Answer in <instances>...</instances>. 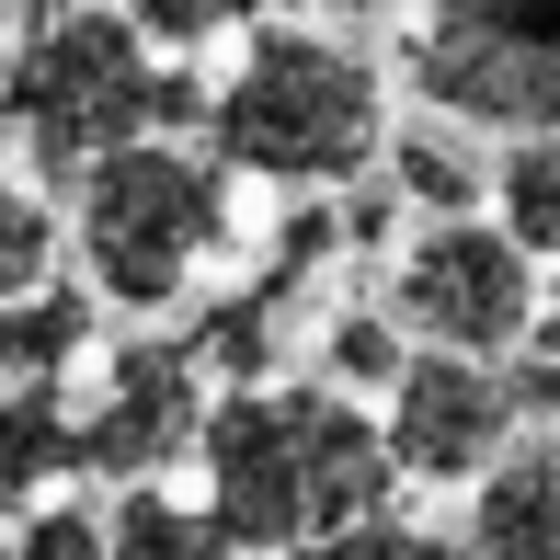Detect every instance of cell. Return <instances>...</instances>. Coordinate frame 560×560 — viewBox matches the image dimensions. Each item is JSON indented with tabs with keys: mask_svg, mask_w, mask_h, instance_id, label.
Here are the masks:
<instances>
[{
	"mask_svg": "<svg viewBox=\"0 0 560 560\" xmlns=\"http://www.w3.org/2000/svg\"><path fill=\"white\" fill-rule=\"evenodd\" d=\"M195 469H207V515L229 538L287 560L354 515H389L400 457H389V423H366V400L332 389V377H287V389L252 377L207 412Z\"/></svg>",
	"mask_w": 560,
	"mask_h": 560,
	"instance_id": "1",
	"label": "cell"
},
{
	"mask_svg": "<svg viewBox=\"0 0 560 560\" xmlns=\"http://www.w3.org/2000/svg\"><path fill=\"white\" fill-rule=\"evenodd\" d=\"M207 138L252 184H354L389 149V92L343 35L287 23V35H252L241 69L207 92Z\"/></svg>",
	"mask_w": 560,
	"mask_h": 560,
	"instance_id": "2",
	"label": "cell"
},
{
	"mask_svg": "<svg viewBox=\"0 0 560 560\" xmlns=\"http://www.w3.org/2000/svg\"><path fill=\"white\" fill-rule=\"evenodd\" d=\"M229 241V161L184 138H138L115 161L81 172V218H69V252H81V287L104 310H172V298L207 275V252Z\"/></svg>",
	"mask_w": 560,
	"mask_h": 560,
	"instance_id": "3",
	"label": "cell"
},
{
	"mask_svg": "<svg viewBox=\"0 0 560 560\" xmlns=\"http://www.w3.org/2000/svg\"><path fill=\"white\" fill-rule=\"evenodd\" d=\"M161 104H172V69L149 58L138 12H92V0H58V12L23 35L12 58V138L46 184H81L92 161L161 138Z\"/></svg>",
	"mask_w": 560,
	"mask_h": 560,
	"instance_id": "4",
	"label": "cell"
},
{
	"mask_svg": "<svg viewBox=\"0 0 560 560\" xmlns=\"http://www.w3.org/2000/svg\"><path fill=\"white\" fill-rule=\"evenodd\" d=\"M412 92L492 138H560V0H423Z\"/></svg>",
	"mask_w": 560,
	"mask_h": 560,
	"instance_id": "5",
	"label": "cell"
},
{
	"mask_svg": "<svg viewBox=\"0 0 560 560\" xmlns=\"http://www.w3.org/2000/svg\"><path fill=\"white\" fill-rule=\"evenodd\" d=\"M389 320L435 354H515L538 343V252L503 218H423L389 264Z\"/></svg>",
	"mask_w": 560,
	"mask_h": 560,
	"instance_id": "6",
	"label": "cell"
},
{
	"mask_svg": "<svg viewBox=\"0 0 560 560\" xmlns=\"http://www.w3.org/2000/svg\"><path fill=\"white\" fill-rule=\"evenodd\" d=\"M207 354L195 343H115L104 354V377H92V400H81V469H104V480H161V469H184L195 446H207Z\"/></svg>",
	"mask_w": 560,
	"mask_h": 560,
	"instance_id": "7",
	"label": "cell"
},
{
	"mask_svg": "<svg viewBox=\"0 0 560 560\" xmlns=\"http://www.w3.org/2000/svg\"><path fill=\"white\" fill-rule=\"evenodd\" d=\"M515 423H526V400H515L503 354H435L423 343L389 389V457H400V480H435V492L480 480L515 446Z\"/></svg>",
	"mask_w": 560,
	"mask_h": 560,
	"instance_id": "8",
	"label": "cell"
},
{
	"mask_svg": "<svg viewBox=\"0 0 560 560\" xmlns=\"http://www.w3.org/2000/svg\"><path fill=\"white\" fill-rule=\"evenodd\" d=\"M469 560H560V435L503 446L469 480Z\"/></svg>",
	"mask_w": 560,
	"mask_h": 560,
	"instance_id": "9",
	"label": "cell"
},
{
	"mask_svg": "<svg viewBox=\"0 0 560 560\" xmlns=\"http://www.w3.org/2000/svg\"><path fill=\"white\" fill-rule=\"evenodd\" d=\"M69 469H81V412H69V389L0 377V526H23Z\"/></svg>",
	"mask_w": 560,
	"mask_h": 560,
	"instance_id": "10",
	"label": "cell"
},
{
	"mask_svg": "<svg viewBox=\"0 0 560 560\" xmlns=\"http://www.w3.org/2000/svg\"><path fill=\"white\" fill-rule=\"evenodd\" d=\"M92 320H104V298L46 275L35 298L0 310V377H46V389H69V377L92 366Z\"/></svg>",
	"mask_w": 560,
	"mask_h": 560,
	"instance_id": "11",
	"label": "cell"
},
{
	"mask_svg": "<svg viewBox=\"0 0 560 560\" xmlns=\"http://www.w3.org/2000/svg\"><path fill=\"white\" fill-rule=\"evenodd\" d=\"M389 184H400V207H423V218H469L480 195H492V172L469 161L457 115H435V126H412V138H389Z\"/></svg>",
	"mask_w": 560,
	"mask_h": 560,
	"instance_id": "12",
	"label": "cell"
},
{
	"mask_svg": "<svg viewBox=\"0 0 560 560\" xmlns=\"http://www.w3.org/2000/svg\"><path fill=\"white\" fill-rule=\"evenodd\" d=\"M115 560H241V538L207 515V503L161 492V480H138V492L115 503Z\"/></svg>",
	"mask_w": 560,
	"mask_h": 560,
	"instance_id": "13",
	"label": "cell"
},
{
	"mask_svg": "<svg viewBox=\"0 0 560 560\" xmlns=\"http://www.w3.org/2000/svg\"><path fill=\"white\" fill-rule=\"evenodd\" d=\"M492 207H503V229H515L538 264H560V138H515V149H503Z\"/></svg>",
	"mask_w": 560,
	"mask_h": 560,
	"instance_id": "14",
	"label": "cell"
},
{
	"mask_svg": "<svg viewBox=\"0 0 560 560\" xmlns=\"http://www.w3.org/2000/svg\"><path fill=\"white\" fill-rule=\"evenodd\" d=\"M412 332H400L389 310H343L332 332H320V366H332V389H400V366H412Z\"/></svg>",
	"mask_w": 560,
	"mask_h": 560,
	"instance_id": "15",
	"label": "cell"
},
{
	"mask_svg": "<svg viewBox=\"0 0 560 560\" xmlns=\"http://www.w3.org/2000/svg\"><path fill=\"white\" fill-rule=\"evenodd\" d=\"M46 275H58V207H46L35 184H12V172H0V310H12V298H35Z\"/></svg>",
	"mask_w": 560,
	"mask_h": 560,
	"instance_id": "16",
	"label": "cell"
},
{
	"mask_svg": "<svg viewBox=\"0 0 560 560\" xmlns=\"http://www.w3.org/2000/svg\"><path fill=\"white\" fill-rule=\"evenodd\" d=\"M12 560H115V515L81 492H46L35 515L12 526Z\"/></svg>",
	"mask_w": 560,
	"mask_h": 560,
	"instance_id": "17",
	"label": "cell"
},
{
	"mask_svg": "<svg viewBox=\"0 0 560 560\" xmlns=\"http://www.w3.org/2000/svg\"><path fill=\"white\" fill-rule=\"evenodd\" d=\"M126 12H138L149 46H218V35L252 23V0H126Z\"/></svg>",
	"mask_w": 560,
	"mask_h": 560,
	"instance_id": "18",
	"label": "cell"
},
{
	"mask_svg": "<svg viewBox=\"0 0 560 560\" xmlns=\"http://www.w3.org/2000/svg\"><path fill=\"white\" fill-rule=\"evenodd\" d=\"M287 560H446V549L423 538V526H400V515H354V526H332V538H310Z\"/></svg>",
	"mask_w": 560,
	"mask_h": 560,
	"instance_id": "19",
	"label": "cell"
},
{
	"mask_svg": "<svg viewBox=\"0 0 560 560\" xmlns=\"http://www.w3.org/2000/svg\"><path fill=\"white\" fill-rule=\"evenodd\" d=\"M310 12H389V0H310Z\"/></svg>",
	"mask_w": 560,
	"mask_h": 560,
	"instance_id": "20",
	"label": "cell"
},
{
	"mask_svg": "<svg viewBox=\"0 0 560 560\" xmlns=\"http://www.w3.org/2000/svg\"><path fill=\"white\" fill-rule=\"evenodd\" d=\"M0 115H12V58H0Z\"/></svg>",
	"mask_w": 560,
	"mask_h": 560,
	"instance_id": "21",
	"label": "cell"
}]
</instances>
